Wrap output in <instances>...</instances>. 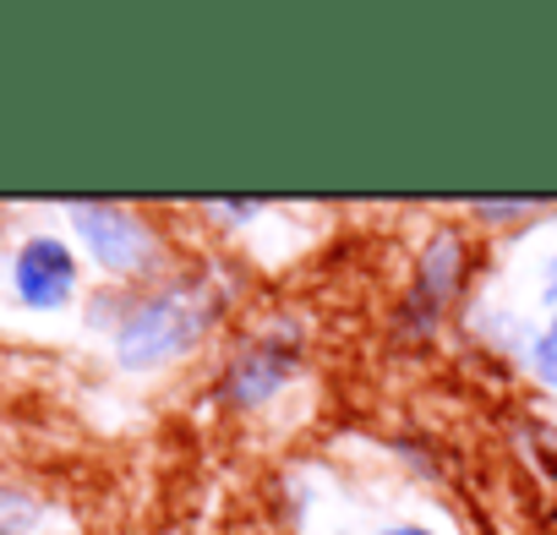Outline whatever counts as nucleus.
<instances>
[{"label":"nucleus","mask_w":557,"mask_h":535,"mask_svg":"<svg viewBox=\"0 0 557 535\" xmlns=\"http://www.w3.org/2000/svg\"><path fill=\"white\" fill-rule=\"evenodd\" d=\"M219 318V301L208 285L197 279H181V285H164L143 301L126 307V318L115 323V366L121 372H153L175 356H186Z\"/></svg>","instance_id":"nucleus-1"},{"label":"nucleus","mask_w":557,"mask_h":535,"mask_svg":"<svg viewBox=\"0 0 557 535\" xmlns=\"http://www.w3.org/2000/svg\"><path fill=\"white\" fill-rule=\"evenodd\" d=\"M77 246L88 251V262L110 279H143L159 268V229L121 202H72L66 208Z\"/></svg>","instance_id":"nucleus-2"},{"label":"nucleus","mask_w":557,"mask_h":535,"mask_svg":"<svg viewBox=\"0 0 557 535\" xmlns=\"http://www.w3.org/2000/svg\"><path fill=\"white\" fill-rule=\"evenodd\" d=\"M7 285L17 296L23 312H61L77 301V285H83V262L72 251V240L39 229L17 246V257L7 262Z\"/></svg>","instance_id":"nucleus-3"},{"label":"nucleus","mask_w":557,"mask_h":535,"mask_svg":"<svg viewBox=\"0 0 557 535\" xmlns=\"http://www.w3.org/2000/svg\"><path fill=\"white\" fill-rule=\"evenodd\" d=\"M459 279H465V240L454 235V229H443L432 246H426V257H421V274H416V296H410V323H437V312L448 307V296L459 290Z\"/></svg>","instance_id":"nucleus-4"},{"label":"nucleus","mask_w":557,"mask_h":535,"mask_svg":"<svg viewBox=\"0 0 557 535\" xmlns=\"http://www.w3.org/2000/svg\"><path fill=\"white\" fill-rule=\"evenodd\" d=\"M290 366H296V356H290V350H278V345H257V350H246V356L230 366L224 394H230L235 405H262V399H273V394H278V383L290 377Z\"/></svg>","instance_id":"nucleus-5"},{"label":"nucleus","mask_w":557,"mask_h":535,"mask_svg":"<svg viewBox=\"0 0 557 535\" xmlns=\"http://www.w3.org/2000/svg\"><path fill=\"white\" fill-rule=\"evenodd\" d=\"M45 530V502L28 486L0 481V535H39Z\"/></svg>","instance_id":"nucleus-6"},{"label":"nucleus","mask_w":557,"mask_h":535,"mask_svg":"<svg viewBox=\"0 0 557 535\" xmlns=\"http://www.w3.org/2000/svg\"><path fill=\"white\" fill-rule=\"evenodd\" d=\"M530 372L557 394V318H546V328L535 334V345H530Z\"/></svg>","instance_id":"nucleus-7"},{"label":"nucleus","mask_w":557,"mask_h":535,"mask_svg":"<svg viewBox=\"0 0 557 535\" xmlns=\"http://www.w3.org/2000/svg\"><path fill=\"white\" fill-rule=\"evenodd\" d=\"M377 535H432L426 524H388V530H377Z\"/></svg>","instance_id":"nucleus-8"}]
</instances>
